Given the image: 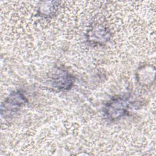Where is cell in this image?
<instances>
[{
  "mask_svg": "<svg viewBox=\"0 0 156 156\" xmlns=\"http://www.w3.org/2000/svg\"><path fill=\"white\" fill-rule=\"evenodd\" d=\"M26 102V98L20 91L12 93L1 106L2 114L16 112L18 108Z\"/></svg>",
  "mask_w": 156,
  "mask_h": 156,
  "instance_id": "7a4b0ae2",
  "label": "cell"
},
{
  "mask_svg": "<svg viewBox=\"0 0 156 156\" xmlns=\"http://www.w3.org/2000/svg\"><path fill=\"white\" fill-rule=\"evenodd\" d=\"M129 105L127 97H114L107 103L104 107V113L109 119H118L127 113Z\"/></svg>",
  "mask_w": 156,
  "mask_h": 156,
  "instance_id": "6da1fadb",
  "label": "cell"
}]
</instances>
